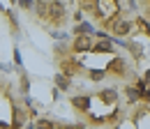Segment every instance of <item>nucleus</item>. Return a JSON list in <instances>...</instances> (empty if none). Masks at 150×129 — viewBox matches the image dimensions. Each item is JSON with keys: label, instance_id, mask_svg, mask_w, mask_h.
Masks as SVG:
<instances>
[{"label": "nucleus", "instance_id": "nucleus-1", "mask_svg": "<svg viewBox=\"0 0 150 129\" xmlns=\"http://www.w3.org/2000/svg\"><path fill=\"white\" fill-rule=\"evenodd\" d=\"M90 49V39L88 37H76V51H86Z\"/></svg>", "mask_w": 150, "mask_h": 129}, {"label": "nucleus", "instance_id": "nucleus-2", "mask_svg": "<svg viewBox=\"0 0 150 129\" xmlns=\"http://www.w3.org/2000/svg\"><path fill=\"white\" fill-rule=\"evenodd\" d=\"M74 106H79V109H88V106H90V99H86V97H74Z\"/></svg>", "mask_w": 150, "mask_h": 129}, {"label": "nucleus", "instance_id": "nucleus-3", "mask_svg": "<svg viewBox=\"0 0 150 129\" xmlns=\"http://www.w3.org/2000/svg\"><path fill=\"white\" fill-rule=\"evenodd\" d=\"M60 14H62V5L53 2V5H51V18H58Z\"/></svg>", "mask_w": 150, "mask_h": 129}, {"label": "nucleus", "instance_id": "nucleus-4", "mask_svg": "<svg viewBox=\"0 0 150 129\" xmlns=\"http://www.w3.org/2000/svg\"><path fill=\"white\" fill-rule=\"evenodd\" d=\"M102 99H104V102H115V92L113 90H104L102 92Z\"/></svg>", "mask_w": 150, "mask_h": 129}, {"label": "nucleus", "instance_id": "nucleus-5", "mask_svg": "<svg viewBox=\"0 0 150 129\" xmlns=\"http://www.w3.org/2000/svg\"><path fill=\"white\" fill-rule=\"evenodd\" d=\"M115 30H118L120 35H125V32L129 30V23H125V21H122V23H118V25H115Z\"/></svg>", "mask_w": 150, "mask_h": 129}, {"label": "nucleus", "instance_id": "nucleus-6", "mask_svg": "<svg viewBox=\"0 0 150 129\" xmlns=\"http://www.w3.org/2000/svg\"><path fill=\"white\" fill-rule=\"evenodd\" d=\"M37 129H51V122H46V120H42L37 125Z\"/></svg>", "mask_w": 150, "mask_h": 129}, {"label": "nucleus", "instance_id": "nucleus-7", "mask_svg": "<svg viewBox=\"0 0 150 129\" xmlns=\"http://www.w3.org/2000/svg\"><path fill=\"white\" fill-rule=\"evenodd\" d=\"M90 76H93L95 81H99V78H102V76H104V72H99V69H97V72H93V74H90Z\"/></svg>", "mask_w": 150, "mask_h": 129}, {"label": "nucleus", "instance_id": "nucleus-8", "mask_svg": "<svg viewBox=\"0 0 150 129\" xmlns=\"http://www.w3.org/2000/svg\"><path fill=\"white\" fill-rule=\"evenodd\" d=\"M127 97H129L132 102H134V99H136V97H139V94H136V90H132V88H129V90H127Z\"/></svg>", "mask_w": 150, "mask_h": 129}, {"label": "nucleus", "instance_id": "nucleus-9", "mask_svg": "<svg viewBox=\"0 0 150 129\" xmlns=\"http://www.w3.org/2000/svg\"><path fill=\"white\" fill-rule=\"evenodd\" d=\"M97 51H111V46H109V44H99V46H97Z\"/></svg>", "mask_w": 150, "mask_h": 129}, {"label": "nucleus", "instance_id": "nucleus-10", "mask_svg": "<svg viewBox=\"0 0 150 129\" xmlns=\"http://www.w3.org/2000/svg\"><path fill=\"white\" fill-rule=\"evenodd\" d=\"M0 129H5V125H0Z\"/></svg>", "mask_w": 150, "mask_h": 129}]
</instances>
